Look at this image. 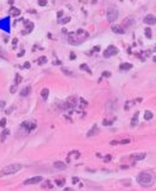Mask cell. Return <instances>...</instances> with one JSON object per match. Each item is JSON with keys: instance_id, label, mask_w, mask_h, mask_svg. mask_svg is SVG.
Listing matches in <instances>:
<instances>
[{"instance_id": "obj_1", "label": "cell", "mask_w": 156, "mask_h": 191, "mask_svg": "<svg viewBox=\"0 0 156 191\" xmlns=\"http://www.w3.org/2000/svg\"><path fill=\"white\" fill-rule=\"evenodd\" d=\"M88 38V32L84 29H77L75 33H70L69 35V43L71 45H79L84 42V40Z\"/></svg>"}, {"instance_id": "obj_2", "label": "cell", "mask_w": 156, "mask_h": 191, "mask_svg": "<svg viewBox=\"0 0 156 191\" xmlns=\"http://www.w3.org/2000/svg\"><path fill=\"white\" fill-rule=\"evenodd\" d=\"M23 166L19 164V163H12L6 167H4L1 171H0V176H8V175H13V173H17L18 171H20Z\"/></svg>"}, {"instance_id": "obj_3", "label": "cell", "mask_w": 156, "mask_h": 191, "mask_svg": "<svg viewBox=\"0 0 156 191\" xmlns=\"http://www.w3.org/2000/svg\"><path fill=\"white\" fill-rule=\"evenodd\" d=\"M137 182L141 185V186H145V187H147L151 185L152 182V176L147 172H142L137 176Z\"/></svg>"}, {"instance_id": "obj_4", "label": "cell", "mask_w": 156, "mask_h": 191, "mask_svg": "<svg viewBox=\"0 0 156 191\" xmlns=\"http://www.w3.org/2000/svg\"><path fill=\"white\" fill-rule=\"evenodd\" d=\"M118 18V9L116 6H109L107 9V19L109 22H114Z\"/></svg>"}, {"instance_id": "obj_5", "label": "cell", "mask_w": 156, "mask_h": 191, "mask_svg": "<svg viewBox=\"0 0 156 191\" xmlns=\"http://www.w3.org/2000/svg\"><path fill=\"white\" fill-rule=\"evenodd\" d=\"M34 127H36V124H34V122L31 124V122H28V121H24V122L20 125V131L23 132V134H28L29 131H32Z\"/></svg>"}, {"instance_id": "obj_6", "label": "cell", "mask_w": 156, "mask_h": 191, "mask_svg": "<svg viewBox=\"0 0 156 191\" xmlns=\"http://www.w3.org/2000/svg\"><path fill=\"white\" fill-rule=\"evenodd\" d=\"M0 29L10 32V17H5L3 19H0Z\"/></svg>"}, {"instance_id": "obj_7", "label": "cell", "mask_w": 156, "mask_h": 191, "mask_svg": "<svg viewBox=\"0 0 156 191\" xmlns=\"http://www.w3.org/2000/svg\"><path fill=\"white\" fill-rule=\"evenodd\" d=\"M118 54V49L116 46H109L104 52H103V56L104 58H110V56H113V55H117Z\"/></svg>"}, {"instance_id": "obj_8", "label": "cell", "mask_w": 156, "mask_h": 191, "mask_svg": "<svg viewBox=\"0 0 156 191\" xmlns=\"http://www.w3.org/2000/svg\"><path fill=\"white\" fill-rule=\"evenodd\" d=\"M43 181V177L41 176H36V177H32V178H28L24 181V185L28 186V185H36V184H39Z\"/></svg>"}, {"instance_id": "obj_9", "label": "cell", "mask_w": 156, "mask_h": 191, "mask_svg": "<svg viewBox=\"0 0 156 191\" xmlns=\"http://www.w3.org/2000/svg\"><path fill=\"white\" fill-rule=\"evenodd\" d=\"M133 23H135V18H133V17H127L123 20V23H122V27H123V28H129Z\"/></svg>"}, {"instance_id": "obj_10", "label": "cell", "mask_w": 156, "mask_h": 191, "mask_svg": "<svg viewBox=\"0 0 156 191\" xmlns=\"http://www.w3.org/2000/svg\"><path fill=\"white\" fill-rule=\"evenodd\" d=\"M155 22H156V18H155V15L154 14H149V15H146L143 18V23H146V24H155Z\"/></svg>"}, {"instance_id": "obj_11", "label": "cell", "mask_w": 156, "mask_h": 191, "mask_svg": "<svg viewBox=\"0 0 156 191\" xmlns=\"http://www.w3.org/2000/svg\"><path fill=\"white\" fill-rule=\"evenodd\" d=\"M145 157H146V153H137V154H132L131 158L133 161H141V159L145 158Z\"/></svg>"}, {"instance_id": "obj_12", "label": "cell", "mask_w": 156, "mask_h": 191, "mask_svg": "<svg viewBox=\"0 0 156 191\" xmlns=\"http://www.w3.org/2000/svg\"><path fill=\"white\" fill-rule=\"evenodd\" d=\"M112 31L116 32V33H118V35H123V33L126 32L123 27H119V26H113L112 27Z\"/></svg>"}, {"instance_id": "obj_13", "label": "cell", "mask_w": 156, "mask_h": 191, "mask_svg": "<svg viewBox=\"0 0 156 191\" xmlns=\"http://www.w3.org/2000/svg\"><path fill=\"white\" fill-rule=\"evenodd\" d=\"M31 91H32V87H31V85H28V87H26L24 89H22V91H20V96L27 97V96H29Z\"/></svg>"}, {"instance_id": "obj_14", "label": "cell", "mask_w": 156, "mask_h": 191, "mask_svg": "<svg viewBox=\"0 0 156 191\" xmlns=\"http://www.w3.org/2000/svg\"><path fill=\"white\" fill-rule=\"evenodd\" d=\"M23 24L26 26V31H27V32H31V31L33 29V27H34V24H33L32 22H29V20H24Z\"/></svg>"}, {"instance_id": "obj_15", "label": "cell", "mask_w": 156, "mask_h": 191, "mask_svg": "<svg viewBox=\"0 0 156 191\" xmlns=\"http://www.w3.org/2000/svg\"><path fill=\"white\" fill-rule=\"evenodd\" d=\"M119 69H121L122 71H127V70H131V69H132V65H131V64H128V63H125V64H121V66H119Z\"/></svg>"}, {"instance_id": "obj_16", "label": "cell", "mask_w": 156, "mask_h": 191, "mask_svg": "<svg viewBox=\"0 0 156 191\" xmlns=\"http://www.w3.org/2000/svg\"><path fill=\"white\" fill-rule=\"evenodd\" d=\"M53 166H55V168H57V170H66V164L62 163V162H55Z\"/></svg>"}, {"instance_id": "obj_17", "label": "cell", "mask_w": 156, "mask_h": 191, "mask_svg": "<svg viewBox=\"0 0 156 191\" xmlns=\"http://www.w3.org/2000/svg\"><path fill=\"white\" fill-rule=\"evenodd\" d=\"M48 93H50V91H48L47 88L42 89V92H41V96H42L43 101H47V98H48Z\"/></svg>"}, {"instance_id": "obj_18", "label": "cell", "mask_w": 156, "mask_h": 191, "mask_svg": "<svg viewBox=\"0 0 156 191\" xmlns=\"http://www.w3.org/2000/svg\"><path fill=\"white\" fill-rule=\"evenodd\" d=\"M137 121H138V112H136V114H135V117L132 119L131 126H136V125H137Z\"/></svg>"}, {"instance_id": "obj_19", "label": "cell", "mask_w": 156, "mask_h": 191, "mask_svg": "<svg viewBox=\"0 0 156 191\" xmlns=\"http://www.w3.org/2000/svg\"><path fill=\"white\" fill-rule=\"evenodd\" d=\"M152 117H154V114L151 111H146V112H145V120H151Z\"/></svg>"}, {"instance_id": "obj_20", "label": "cell", "mask_w": 156, "mask_h": 191, "mask_svg": "<svg viewBox=\"0 0 156 191\" xmlns=\"http://www.w3.org/2000/svg\"><path fill=\"white\" fill-rule=\"evenodd\" d=\"M80 69H81V70H85V71H88L89 74H90V73H92V70H90V69H89V66H88L86 64H81V65H80Z\"/></svg>"}, {"instance_id": "obj_21", "label": "cell", "mask_w": 156, "mask_h": 191, "mask_svg": "<svg viewBox=\"0 0 156 191\" xmlns=\"http://www.w3.org/2000/svg\"><path fill=\"white\" fill-rule=\"evenodd\" d=\"M9 135V130L8 129H5L4 131H3V135H1V138H0V139H1V143H4V140H5V138Z\"/></svg>"}, {"instance_id": "obj_22", "label": "cell", "mask_w": 156, "mask_h": 191, "mask_svg": "<svg viewBox=\"0 0 156 191\" xmlns=\"http://www.w3.org/2000/svg\"><path fill=\"white\" fill-rule=\"evenodd\" d=\"M19 14H20V10H19V9H17V8H12V15L18 17Z\"/></svg>"}, {"instance_id": "obj_23", "label": "cell", "mask_w": 156, "mask_h": 191, "mask_svg": "<svg viewBox=\"0 0 156 191\" xmlns=\"http://www.w3.org/2000/svg\"><path fill=\"white\" fill-rule=\"evenodd\" d=\"M145 36H146L147 38H151V37H152V33H151V29H150V28H146V29H145Z\"/></svg>"}, {"instance_id": "obj_24", "label": "cell", "mask_w": 156, "mask_h": 191, "mask_svg": "<svg viewBox=\"0 0 156 191\" xmlns=\"http://www.w3.org/2000/svg\"><path fill=\"white\" fill-rule=\"evenodd\" d=\"M96 130H98V127H96V125H94V127H93V129H90V131L88 132V136H92L93 134H95V131H96Z\"/></svg>"}, {"instance_id": "obj_25", "label": "cell", "mask_w": 156, "mask_h": 191, "mask_svg": "<svg viewBox=\"0 0 156 191\" xmlns=\"http://www.w3.org/2000/svg\"><path fill=\"white\" fill-rule=\"evenodd\" d=\"M46 61H47V58H46V56H42V58L38 59V64H44Z\"/></svg>"}, {"instance_id": "obj_26", "label": "cell", "mask_w": 156, "mask_h": 191, "mask_svg": "<svg viewBox=\"0 0 156 191\" xmlns=\"http://www.w3.org/2000/svg\"><path fill=\"white\" fill-rule=\"evenodd\" d=\"M69 22H70V18H69V17H66V18H63V19H61V20H60V23L66 24V23H69Z\"/></svg>"}, {"instance_id": "obj_27", "label": "cell", "mask_w": 156, "mask_h": 191, "mask_svg": "<svg viewBox=\"0 0 156 191\" xmlns=\"http://www.w3.org/2000/svg\"><path fill=\"white\" fill-rule=\"evenodd\" d=\"M5 125H6V119H1V120H0V126L5 127Z\"/></svg>"}, {"instance_id": "obj_28", "label": "cell", "mask_w": 156, "mask_h": 191, "mask_svg": "<svg viewBox=\"0 0 156 191\" xmlns=\"http://www.w3.org/2000/svg\"><path fill=\"white\" fill-rule=\"evenodd\" d=\"M20 82H22V78H20L19 74H17V75H15V84H19Z\"/></svg>"}, {"instance_id": "obj_29", "label": "cell", "mask_w": 156, "mask_h": 191, "mask_svg": "<svg viewBox=\"0 0 156 191\" xmlns=\"http://www.w3.org/2000/svg\"><path fill=\"white\" fill-rule=\"evenodd\" d=\"M38 4L44 6V5H47V0H38Z\"/></svg>"}, {"instance_id": "obj_30", "label": "cell", "mask_w": 156, "mask_h": 191, "mask_svg": "<svg viewBox=\"0 0 156 191\" xmlns=\"http://www.w3.org/2000/svg\"><path fill=\"white\" fill-rule=\"evenodd\" d=\"M56 184H57L59 186H63V184H65V180H57Z\"/></svg>"}, {"instance_id": "obj_31", "label": "cell", "mask_w": 156, "mask_h": 191, "mask_svg": "<svg viewBox=\"0 0 156 191\" xmlns=\"http://www.w3.org/2000/svg\"><path fill=\"white\" fill-rule=\"evenodd\" d=\"M110 159H112V155H105V157H104V161H105V162H109Z\"/></svg>"}, {"instance_id": "obj_32", "label": "cell", "mask_w": 156, "mask_h": 191, "mask_svg": "<svg viewBox=\"0 0 156 191\" xmlns=\"http://www.w3.org/2000/svg\"><path fill=\"white\" fill-rule=\"evenodd\" d=\"M43 187H52V185H51V182H50V181H46V184L43 185Z\"/></svg>"}, {"instance_id": "obj_33", "label": "cell", "mask_w": 156, "mask_h": 191, "mask_svg": "<svg viewBox=\"0 0 156 191\" xmlns=\"http://www.w3.org/2000/svg\"><path fill=\"white\" fill-rule=\"evenodd\" d=\"M62 71H63V73H65L66 75H72V73H70V71H69L67 69H62Z\"/></svg>"}, {"instance_id": "obj_34", "label": "cell", "mask_w": 156, "mask_h": 191, "mask_svg": "<svg viewBox=\"0 0 156 191\" xmlns=\"http://www.w3.org/2000/svg\"><path fill=\"white\" fill-rule=\"evenodd\" d=\"M103 76H105V78H109V76H110V73H109V71H104V73H103Z\"/></svg>"}, {"instance_id": "obj_35", "label": "cell", "mask_w": 156, "mask_h": 191, "mask_svg": "<svg viewBox=\"0 0 156 191\" xmlns=\"http://www.w3.org/2000/svg\"><path fill=\"white\" fill-rule=\"evenodd\" d=\"M76 182H79V178H77V177H72V184H76Z\"/></svg>"}, {"instance_id": "obj_36", "label": "cell", "mask_w": 156, "mask_h": 191, "mask_svg": "<svg viewBox=\"0 0 156 191\" xmlns=\"http://www.w3.org/2000/svg\"><path fill=\"white\" fill-rule=\"evenodd\" d=\"M129 143V139H125V140H122L121 144H128Z\"/></svg>"}, {"instance_id": "obj_37", "label": "cell", "mask_w": 156, "mask_h": 191, "mask_svg": "<svg viewBox=\"0 0 156 191\" xmlns=\"http://www.w3.org/2000/svg\"><path fill=\"white\" fill-rule=\"evenodd\" d=\"M13 110H14V107H12V108H8V110H6V114H8V115H9V114H12V111H13Z\"/></svg>"}, {"instance_id": "obj_38", "label": "cell", "mask_w": 156, "mask_h": 191, "mask_svg": "<svg viewBox=\"0 0 156 191\" xmlns=\"http://www.w3.org/2000/svg\"><path fill=\"white\" fill-rule=\"evenodd\" d=\"M4 107H5V102L1 101V102H0V108H4Z\"/></svg>"}, {"instance_id": "obj_39", "label": "cell", "mask_w": 156, "mask_h": 191, "mask_svg": "<svg viewBox=\"0 0 156 191\" xmlns=\"http://www.w3.org/2000/svg\"><path fill=\"white\" fill-rule=\"evenodd\" d=\"M62 14H63V10H60V12H59V13H57V17H59V18H60V17H61V15H62Z\"/></svg>"}, {"instance_id": "obj_40", "label": "cell", "mask_w": 156, "mask_h": 191, "mask_svg": "<svg viewBox=\"0 0 156 191\" xmlns=\"http://www.w3.org/2000/svg\"><path fill=\"white\" fill-rule=\"evenodd\" d=\"M75 58H76V55H75V54H71V55H70V59H71V60L75 59Z\"/></svg>"}, {"instance_id": "obj_41", "label": "cell", "mask_w": 156, "mask_h": 191, "mask_svg": "<svg viewBox=\"0 0 156 191\" xmlns=\"http://www.w3.org/2000/svg\"><path fill=\"white\" fill-rule=\"evenodd\" d=\"M14 91H15V85H14V87H12V88H10V92H12V93H14Z\"/></svg>"}, {"instance_id": "obj_42", "label": "cell", "mask_w": 156, "mask_h": 191, "mask_svg": "<svg viewBox=\"0 0 156 191\" xmlns=\"http://www.w3.org/2000/svg\"><path fill=\"white\" fill-rule=\"evenodd\" d=\"M23 55H24V51H22V52H19V54H18L19 58H20V56H23Z\"/></svg>"}, {"instance_id": "obj_43", "label": "cell", "mask_w": 156, "mask_h": 191, "mask_svg": "<svg viewBox=\"0 0 156 191\" xmlns=\"http://www.w3.org/2000/svg\"><path fill=\"white\" fill-rule=\"evenodd\" d=\"M29 66H31L29 63H26V64H24V68H29Z\"/></svg>"}, {"instance_id": "obj_44", "label": "cell", "mask_w": 156, "mask_h": 191, "mask_svg": "<svg viewBox=\"0 0 156 191\" xmlns=\"http://www.w3.org/2000/svg\"><path fill=\"white\" fill-rule=\"evenodd\" d=\"M17 41H18L17 38H14V40H13V45H14V46H15V45H17Z\"/></svg>"}, {"instance_id": "obj_45", "label": "cell", "mask_w": 156, "mask_h": 191, "mask_svg": "<svg viewBox=\"0 0 156 191\" xmlns=\"http://www.w3.org/2000/svg\"><path fill=\"white\" fill-rule=\"evenodd\" d=\"M103 124H104V125H110V122H109V121H104Z\"/></svg>"}]
</instances>
